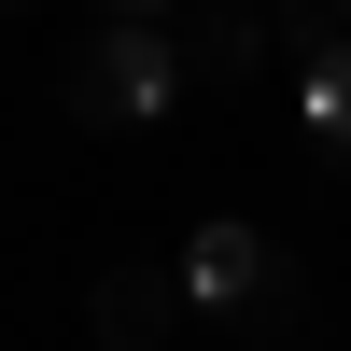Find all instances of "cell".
I'll list each match as a JSON object with an SVG mask.
<instances>
[{
    "instance_id": "obj_1",
    "label": "cell",
    "mask_w": 351,
    "mask_h": 351,
    "mask_svg": "<svg viewBox=\"0 0 351 351\" xmlns=\"http://www.w3.org/2000/svg\"><path fill=\"white\" fill-rule=\"evenodd\" d=\"M71 112L84 127H169L183 112V28L169 14H99L71 43Z\"/></svg>"
},
{
    "instance_id": "obj_3",
    "label": "cell",
    "mask_w": 351,
    "mask_h": 351,
    "mask_svg": "<svg viewBox=\"0 0 351 351\" xmlns=\"http://www.w3.org/2000/svg\"><path fill=\"white\" fill-rule=\"evenodd\" d=\"M295 127H309V141L351 169V14L295 28Z\"/></svg>"
},
{
    "instance_id": "obj_2",
    "label": "cell",
    "mask_w": 351,
    "mask_h": 351,
    "mask_svg": "<svg viewBox=\"0 0 351 351\" xmlns=\"http://www.w3.org/2000/svg\"><path fill=\"white\" fill-rule=\"evenodd\" d=\"M169 281H183V309H211V324H239V337H253V324H295V295H309V281H295V253H281L253 211H211V225H183Z\"/></svg>"
},
{
    "instance_id": "obj_4",
    "label": "cell",
    "mask_w": 351,
    "mask_h": 351,
    "mask_svg": "<svg viewBox=\"0 0 351 351\" xmlns=\"http://www.w3.org/2000/svg\"><path fill=\"white\" fill-rule=\"evenodd\" d=\"M84 309H99V351H155L169 324H183V281H169V267H99Z\"/></svg>"
},
{
    "instance_id": "obj_6",
    "label": "cell",
    "mask_w": 351,
    "mask_h": 351,
    "mask_svg": "<svg viewBox=\"0 0 351 351\" xmlns=\"http://www.w3.org/2000/svg\"><path fill=\"white\" fill-rule=\"evenodd\" d=\"M253 351H281V337H253Z\"/></svg>"
},
{
    "instance_id": "obj_5",
    "label": "cell",
    "mask_w": 351,
    "mask_h": 351,
    "mask_svg": "<svg viewBox=\"0 0 351 351\" xmlns=\"http://www.w3.org/2000/svg\"><path fill=\"white\" fill-rule=\"evenodd\" d=\"M169 28H183V71H253V56H267L253 14H169Z\"/></svg>"
}]
</instances>
